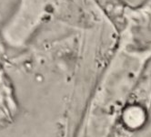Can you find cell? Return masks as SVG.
I'll return each mask as SVG.
<instances>
[{"label":"cell","instance_id":"6da1fadb","mask_svg":"<svg viewBox=\"0 0 151 137\" xmlns=\"http://www.w3.org/2000/svg\"><path fill=\"white\" fill-rule=\"evenodd\" d=\"M94 2L117 28L126 26L132 8L125 0H94Z\"/></svg>","mask_w":151,"mask_h":137},{"label":"cell","instance_id":"7a4b0ae2","mask_svg":"<svg viewBox=\"0 0 151 137\" xmlns=\"http://www.w3.org/2000/svg\"><path fill=\"white\" fill-rule=\"evenodd\" d=\"M127 118H125V121L127 122V125L131 127H138L143 123V110L137 107H131L128 109Z\"/></svg>","mask_w":151,"mask_h":137}]
</instances>
